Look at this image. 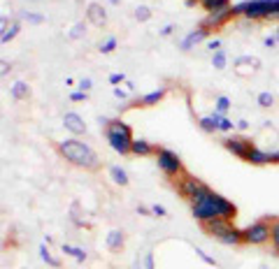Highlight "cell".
<instances>
[{
    "label": "cell",
    "instance_id": "6da1fadb",
    "mask_svg": "<svg viewBox=\"0 0 279 269\" xmlns=\"http://www.w3.org/2000/svg\"><path fill=\"white\" fill-rule=\"evenodd\" d=\"M186 56L195 123L240 160L279 165V0L223 7Z\"/></svg>",
    "mask_w": 279,
    "mask_h": 269
},
{
    "label": "cell",
    "instance_id": "7a4b0ae2",
    "mask_svg": "<svg viewBox=\"0 0 279 269\" xmlns=\"http://www.w3.org/2000/svg\"><path fill=\"white\" fill-rule=\"evenodd\" d=\"M61 153L68 158L70 163L79 167H86V170H96L98 160H96V153H93L86 144L77 142V139H68V142L61 144Z\"/></svg>",
    "mask_w": 279,
    "mask_h": 269
},
{
    "label": "cell",
    "instance_id": "3957f363",
    "mask_svg": "<svg viewBox=\"0 0 279 269\" xmlns=\"http://www.w3.org/2000/svg\"><path fill=\"white\" fill-rule=\"evenodd\" d=\"M107 142L112 144L114 151H119L121 155H128V153H131V144H133V137H131L128 126L119 123V121L109 123V126H107Z\"/></svg>",
    "mask_w": 279,
    "mask_h": 269
},
{
    "label": "cell",
    "instance_id": "277c9868",
    "mask_svg": "<svg viewBox=\"0 0 279 269\" xmlns=\"http://www.w3.org/2000/svg\"><path fill=\"white\" fill-rule=\"evenodd\" d=\"M124 241H126V235L121 232V230H112L107 235V248L112 253H119L121 248H124Z\"/></svg>",
    "mask_w": 279,
    "mask_h": 269
},
{
    "label": "cell",
    "instance_id": "5b68a950",
    "mask_svg": "<svg viewBox=\"0 0 279 269\" xmlns=\"http://www.w3.org/2000/svg\"><path fill=\"white\" fill-rule=\"evenodd\" d=\"M65 128H68L70 132H74V135H82V132L86 130L84 121H82L77 114H65Z\"/></svg>",
    "mask_w": 279,
    "mask_h": 269
},
{
    "label": "cell",
    "instance_id": "8992f818",
    "mask_svg": "<svg viewBox=\"0 0 279 269\" xmlns=\"http://www.w3.org/2000/svg\"><path fill=\"white\" fill-rule=\"evenodd\" d=\"M63 253H65V255H72L77 262H84V260H86V251H82V248H77V246H68V244H63Z\"/></svg>",
    "mask_w": 279,
    "mask_h": 269
},
{
    "label": "cell",
    "instance_id": "52a82bcc",
    "mask_svg": "<svg viewBox=\"0 0 279 269\" xmlns=\"http://www.w3.org/2000/svg\"><path fill=\"white\" fill-rule=\"evenodd\" d=\"M28 84H23V81H17L14 88H12V95L17 97V100H23V97H28Z\"/></svg>",
    "mask_w": 279,
    "mask_h": 269
},
{
    "label": "cell",
    "instance_id": "ba28073f",
    "mask_svg": "<svg viewBox=\"0 0 279 269\" xmlns=\"http://www.w3.org/2000/svg\"><path fill=\"white\" fill-rule=\"evenodd\" d=\"M40 255H42V260H45L47 264H52V267H56V269L61 267V260L54 258V255L49 253V248H47V246H42V248H40Z\"/></svg>",
    "mask_w": 279,
    "mask_h": 269
},
{
    "label": "cell",
    "instance_id": "9c48e42d",
    "mask_svg": "<svg viewBox=\"0 0 279 269\" xmlns=\"http://www.w3.org/2000/svg\"><path fill=\"white\" fill-rule=\"evenodd\" d=\"M112 177H114V181L121 183V186H126V183H128V177H126V172H124V170H119V167H112Z\"/></svg>",
    "mask_w": 279,
    "mask_h": 269
},
{
    "label": "cell",
    "instance_id": "30bf717a",
    "mask_svg": "<svg viewBox=\"0 0 279 269\" xmlns=\"http://www.w3.org/2000/svg\"><path fill=\"white\" fill-rule=\"evenodd\" d=\"M144 269H156V258H154V253L151 251L144 255Z\"/></svg>",
    "mask_w": 279,
    "mask_h": 269
},
{
    "label": "cell",
    "instance_id": "8fae6325",
    "mask_svg": "<svg viewBox=\"0 0 279 269\" xmlns=\"http://www.w3.org/2000/svg\"><path fill=\"white\" fill-rule=\"evenodd\" d=\"M114 46H116V42H114V40H107V42H105L103 46H100V51L109 53V51H112V49H114Z\"/></svg>",
    "mask_w": 279,
    "mask_h": 269
},
{
    "label": "cell",
    "instance_id": "7c38bea8",
    "mask_svg": "<svg viewBox=\"0 0 279 269\" xmlns=\"http://www.w3.org/2000/svg\"><path fill=\"white\" fill-rule=\"evenodd\" d=\"M10 72V63H5V61H0V77L7 75Z\"/></svg>",
    "mask_w": 279,
    "mask_h": 269
},
{
    "label": "cell",
    "instance_id": "4fadbf2b",
    "mask_svg": "<svg viewBox=\"0 0 279 269\" xmlns=\"http://www.w3.org/2000/svg\"><path fill=\"white\" fill-rule=\"evenodd\" d=\"M109 81H112V84H119V81H124V75H112Z\"/></svg>",
    "mask_w": 279,
    "mask_h": 269
},
{
    "label": "cell",
    "instance_id": "5bb4252c",
    "mask_svg": "<svg viewBox=\"0 0 279 269\" xmlns=\"http://www.w3.org/2000/svg\"><path fill=\"white\" fill-rule=\"evenodd\" d=\"M79 86H82V93H84V91H89V88H91V81H89V79H84V81H82V84H79Z\"/></svg>",
    "mask_w": 279,
    "mask_h": 269
},
{
    "label": "cell",
    "instance_id": "9a60e30c",
    "mask_svg": "<svg viewBox=\"0 0 279 269\" xmlns=\"http://www.w3.org/2000/svg\"><path fill=\"white\" fill-rule=\"evenodd\" d=\"M72 100H86L84 93H72Z\"/></svg>",
    "mask_w": 279,
    "mask_h": 269
}]
</instances>
